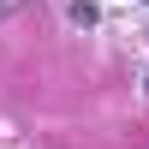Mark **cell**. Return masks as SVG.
<instances>
[{
  "label": "cell",
  "mask_w": 149,
  "mask_h": 149,
  "mask_svg": "<svg viewBox=\"0 0 149 149\" xmlns=\"http://www.w3.org/2000/svg\"><path fill=\"white\" fill-rule=\"evenodd\" d=\"M143 90H149V78H143Z\"/></svg>",
  "instance_id": "cell-1"
},
{
  "label": "cell",
  "mask_w": 149,
  "mask_h": 149,
  "mask_svg": "<svg viewBox=\"0 0 149 149\" xmlns=\"http://www.w3.org/2000/svg\"><path fill=\"white\" fill-rule=\"evenodd\" d=\"M143 6H149V0H143Z\"/></svg>",
  "instance_id": "cell-2"
}]
</instances>
